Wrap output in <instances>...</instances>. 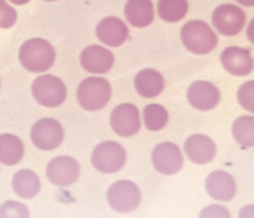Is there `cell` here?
<instances>
[{"label": "cell", "mask_w": 254, "mask_h": 218, "mask_svg": "<svg viewBox=\"0 0 254 218\" xmlns=\"http://www.w3.org/2000/svg\"><path fill=\"white\" fill-rule=\"evenodd\" d=\"M21 67L32 74H44L53 68L56 62V50L44 38H30L24 41L18 50Z\"/></svg>", "instance_id": "cell-1"}, {"label": "cell", "mask_w": 254, "mask_h": 218, "mask_svg": "<svg viewBox=\"0 0 254 218\" xmlns=\"http://www.w3.org/2000/svg\"><path fill=\"white\" fill-rule=\"evenodd\" d=\"M181 41L185 50L197 56H205L218 45L215 30L203 20H190L181 29Z\"/></svg>", "instance_id": "cell-2"}, {"label": "cell", "mask_w": 254, "mask_h": 218, "mask_svg": "<svg viewBox=\"0 0 254 218\" xmlns=\"http://www.w3.org/2000/svg\"><path fill=\"white\" fill-rule=\"evenodd\" d=\"M113 95L112 84L101 75H90L77 87V102L86 112H99L110 102Z\"/></svg>", "instance_id": "cell-3"}, {"label": "cell", "mask_w": 254, "mask_h": 218, "mask_svg": "<svg viewBox=\"0 0 254 218\" xmlns=\"http://www.w3.org/2000/svg\"><path fill=\"white\" fill-rule=\"evenodd\" d=\"M127 159L128 155L125 147L115 140H104L98 143L90 153V162L93 169L104 175L121 172L127 164Z\"/></svg>", "instance_id": "cell-4"}, {"label": "cell", "mask_w": 254, "mask_h": 218, "mask_svg": "<svg viewBox=\"0 0 254 218\" xmlns=\"http://www.w3.org/2000/svg\"><path fill=\"white\" fill-rule=\"evenodd\" d=\"M32 96L42 107L56 108L66 101L68 87L58 75L39 74L32 83Z\"/></svg>", "instance_id": "cell-5"}, {"label": "cell", "mask_w": 254, "mask_h": 218, "mask_svg": "<svg viewBox=\"0 0 254 218\" xmlns=\"http://www.w3.org/2000/svg\"><path fill=\"white\" fill-rule=\"evenodd\" d=\"M140 187L129 179H118L112 182L106 191L107 205L118 214L134 212L141 203Z\"/></svg>", "instance_id": "cell-6"}, {"label": "cell", "mask_w": 254, "mask_h": 218, "mask_svg": "<svg viewBox=\"0 0 254 218\" xmlns=\"http://www.w3.org/2000/svg\"><path fill=\"white\" fill-rule=\"evenodd\" d=\"M30 140L33 146L39 150H55L65 140V128L58 119L42 118L32 125Z\"/></svg>", "instance_id": "cell-7"}, {"label": "cell", "mask_w": 254, "mask_h": 218, "mask_svg": "<svg viewBox=\"0 0 254 218\" xmlns=\"http://www.w3.org/2000/svg\"><path fill=\"white\" fill-rule=\"evenodd\" d=\"M45 175L50 184L61 188H68L78 181L81 175V167L80 162L74 156L58 155L48 161L45 167Z\"/></svg>", "instance_id": "cell-8"}, {"label": "cell", "mask_w": 254, "mask_h": 218, "mask_svg": "<svg viewBox=\"0 0 254 218\" xmlns=\"http://www.w3.org/2000/svg\"><path fill=\"white\" fill-rule=\"evenodd\" d=\"M212 26L223 36H236L239 35L247 24L245 11L235 3H223L217 6L212 12Z\"/></svg>", "instance_id": "cell-9"}, {"label": "cell", "mask_w": 254, "mask_h": 218, "mask_svg": "<svg viewBox=\"0 0 254 218\" xmlns=\"http://www.w3.org/2000/svg\"><path fill=\"white\" fill-rule=\"evenodd\" d=\"M150 161L160 175L173 176L184 167V152L173 142H161L152 149Z\"/></svg>", "instance_id": "cell-10"}, {"label": "cell", "mask_w": 254, "mask_h": 218, "mask_svg": "<svg viewBox=\"0 0 254 218\" xmlns=\"http://www.w3.org/2000/svg\"><path fill=\"white\" fill-rule=\"evenodd\" d=\"M110 127L119 137L129 139L141 130V115L135 104L122 102L116 105L110 115Z\"/></svg>", "instance_id": "cell-11"}, {"label": "cell", "mask_w": 254, "mask_h": 218, "mask_svg": "<svg viewBox=\"0 0 254 218\" xmlns=\"http://www.w3.org/2000/svg\"><path fill=\"white\" fill-rule=\"evenodd\" d=\"M188 104L197 112H211L221 102L220 89L206 80H195L188 86L187 90Z\"/></svg>", "instance_id": "cell-12"}, {"label": "cell", "mask_w": 254, "mask_h": 218, "mask_svg": "<svg viewBox=\"0 0 254 218\" xmlns=\"http://www.w3.org/2000/svg\"><path fill=\"white\" fill-rule=\"evenodd\" d=\"M81 68L93 75H103L112 71L115 67V54L104 45L92 44L80 53Z\"/></svg>", "instance_id": "cell-13"}, {"label": "cell", "mask_w": 254, "mask_h": 218, "mask_svg": "<svg viewBox=\"0 0 254 218\" xmlns=\"http://www.w3.org/2000/svg\"><path fill=\"white\" fill-rule=\"evenodd\" d=\"M185 156L197 166H205L214 161L217 155V145L208 134H191L184 142Z\"/></svg>", "instance_id": "cell-14"}, {"label": "cell", "mask_w": 254, "mask_h": 218, "mask_svg": "<svg viewBox=\"0 0 254 218\" xmlns=\"http://www.w3.org/2000/svg\"><path fill=\"white\" fill-rule=\"evenodd\" d=\"M220 62L226 73H229L233 77H245L253 73L254 64H253V53L251 48L245 47H226L221 51Z\"/></svg>", "instance_id": "cell-15"}, {"label": "cell", "mask_w": 254, "mask_h": 218, "mask_svg": "<svg viewBox=\"0 0 254 218\" xmlns=\"http://www.w3.org/2000/svg\"><path fill=\"white\" fill-rule=\"evenodd\" d=\"M205 190L211 199L226 203L235 199L238 184L232 173L226 170H214L205 179Z\"/></svg>", "instance_id": "cell-16"}, {"label": "cell", "mask_w": 254, "mask_h": 218, "mask_svg": "<svg viewBox=\"0 0 254 218\" xmlns=\"http://www.w3.org/2000/svg\"><path fill=\"white\" fill-rule=\"evenodd\" d=\"M95 35L101 44L107 47H121L128 41L129 30L122 18L110 15L99 20L95 27Z\"/></svg>", "instance_id": "cell-17"}, {"label": "cell", "mask_w": 254, "mask_h": 218, "mask_svg": "<svg viewBox=\"0 0 254 218\" xmlns=\"http://www.w3.org/2000/svg\"><path fill=\"white\" fill-rule=\"evenodd\" d=\"M134 89L141 98H157L166 89L164 75L154 68H143L134 77Z\"/></svg>", "instance_id": "cell-18"}, {"label": "cell", "mask_w": 254, "mask_h": 218, "mask_svg": "<svg viewBox=\"0 0 254 218\" xmlns=\"http://www.w3.org/2000/svg\"><path fill=\"white\" fill-rule=\"evenodd\" d=\"M124 15L129 26L144 29L154 23L155 8L152 0H128L124 8Z\"/></svg>", "instance_id": "cell-19"}, {"label": "cell", "mask_w": 254, "mask_h": 218, "mask_svg": "<svg viewBox=\"0 0 254 218\" xmlns=\"http://www.w3.org/2000/svg\"><path fill=\"white\" fill-rule=\"evenodd\" d=\"M11 184H12L14 193L18 197L26 199V200L35 199L39 194L41 187H42L38 173L30 169H21V170L15 172Z\"/></svg>", "instance_id": "cell-20"}, {"label": "cell", "mask_w": 254, "mask_h": 218, "mask_svg": "<svg viewBox=\"0 0 254 218\" xmlns=\"http://www.w3.org/2000/svg\"><path fill=\"white\" fill-rule=\"evenodd\" d=\"M24 143L18 136L12 133L0 134V164L9 167L18 164L24 158Z\"/></svg>", "instance_id": "cell-21"}, {"label": "cell", "mask_w": 254, "mask_h": 218, "mask_svg": "<svg viewBox=\"0 0 254 218\" xmlns=\"http://www.w3.org/2000/svg\"><path fill=\"white\" fill-rule=\"evenodd\" d=\"M232 137L241 149H251L254 146V116L242 115L232 124Z\"/></svg>", "instance_id": "cell-22"}, {"label": "cell", "mask_w": 254, "mask_h": 218, "mask_svg": "<svg viewBox=\"0 0 254 218\" xmlns=\"http://www.w3.org/2000/svg\"><path fill=\"white\" fill-rule=\"evenodd\" d=\"M141 124H144L146 130L157 133L161 131L167 127L169 124V112L167 108L161 104H147L143 108V115H141Z\"/></svg>", "instance_id": "cell-23"}, {"label": "cell", "mask_w": 254, "mask_h": 218, "mask_svg": "<svg viewBox=\"0 0 254 218\" xmlns=\"http://www.w3.org/2000/svg\"><path fill=\"white\" fill-rule=\"evenodd\" d=\"M188 0H158L157 12L166 23H179L188 14Z\"/></svg>", "instance_id": "cell-24"}, {"label": "cell", "mask_w": 254, "mask_h": 218, "mask_svg": "<svg viewBox=\"0 0 254 218\" xmlns=\"http://www.w3.org/2000/svg\"><path fill=\"white\" fill-rule=\"evenodd\" d=\"M0 218H30V209L23 202L6 200L0 205Z\"/></svg>", "instance_id": "cell-25"}, {"label": "cell", "mask_w": 254, "mask_h": 218, "mask_svg": "<svg viewBox=\"0 0 254 218\" xmlns=\"http://www.w3.org/2000/svg\"><path fill=\"white\" fill-rule=\"evenodd\" d=\"M236 98L244 110H247L250 115H253V112H254V81L248 80V81L242 83L236 92Z\"/></svg>", "instance_id": "cell-26"}, {"label": "cell", "mask_w": 254, "mask_h": 218, "mask_svg": "<svg viewBox=\"0 0 254 218\" xmlns=\"http://www.w3.org/2000/svg\"><path fill=\"white\" fill-rule=\"evenodd\" d=\"M17 11L6 0H0V29H11L17 23Z\"/></svg>", "instance_id": "cell-27"}, {"label": "cell", "mask_w": 254, "mask_h": 218, "mask_svg": "<svg viewBox=\"0 0 254 218\" xmlns=\"http://www.w3.org/2000/svg\"><path fill=\"white\" fill-rule=\"evenodd\" d=\"M198 218H232V214L221 203H212L198 212Z\"/></svg>", "instance_id": "cell-28"}, {"label": "cell", "mask_w": 254, "mask_h": 218, "mask_svg": "<svg viewBox=\"0 0 254 218\" xmlns=\"http://www.w3.org/2000/svg\"><path fill=\"white\" fill-rule=\"evenodd\" d=\"M238 218H254V205L248 203L242 206L238 212Z\"/></svg>", "instance_id": "cell-29"}, {"label": "cell", "mask_w": 254, "mask_h": 218, "mask_svg": "<svg viewBox=\"0 0 254 218\" xmlns=\"http://www.w3.org/2000/svg\"><path fill=\"white\" fill-rule=\"evenodd\" d=\"M253 26H254V20H250L248 24H245L247 27V39L253 44L254 42V36H253Z\"/></svg>", "instance_id": "cell-30"}, {"label": "cell", "mask_w": 254, "mask_h": 218, "mask_svg": "<svg viewBox=\"0 0 254 218\" xmlns=\"http://www.w3.org/2000/svg\"><path fill=\"white\" fill-rule=\"evenodd\" d=\"M236 3H239L241 6H245V8H253L254 6V0H235Z\"/></svg>", "instance_id": "cell-31"}, {"label": "cell", "mask_w": 254, "mask_h": 218, "mask_svg": "<svg viewBox=\"0 0 254 218\" xmlns=\"http://www.w3.org/2000/svg\"><path fill=\"white\" fill-rule=\"evenodd\" d=\"M8 3H11L12 6H21V5H26V3H29L30 0H6Z\"/></svg>", "instance_id": "cell-32"}, {"label": "cell", "mask_w": 254, "mask_h": 218, "mask_svg": "<svg viewBox=\"0 0 254 218\" xmlns=\"http://www.w3.org/2000/svg\"><path fill=\"white\" fill-rule=\"evenodd\" d=\"M44 2H58V0H44Z\"/></svg>", "instance_id": "cell-33"}, {"label": "cell", "mask_w": 254, "mask_h": 218, "mask_svg": "<svg viewBox=\"0 0 254 218\" xmlns=\"http://www.w3.org/2000/svg\"><path fill=\"white\" fill-rule=\"evenodd\" d=\"M0 84H2V78H0Z\"/></svg>", "instance_id": "cell-34"}]
</instances>
